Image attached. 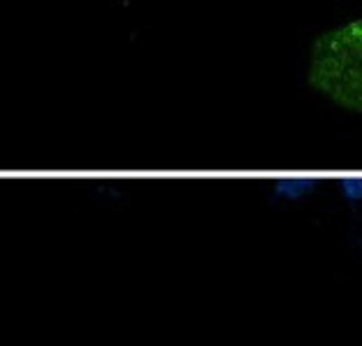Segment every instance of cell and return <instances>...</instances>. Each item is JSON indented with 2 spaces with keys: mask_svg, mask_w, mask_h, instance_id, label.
I'll use <instances>...</instances> for the list:
<instances>
[{
  "mask_svg": "<svg viewBox=\"0 0 362 346\" xmlns=\"http://www.w3.org/2000/svg\"><path fill=\"white\" fill-rule=\"evenodd\" d=\"M309 81L337 105L362 112V21L316 40Z\"/></svg>",
  "mask_w": 362,
  "mask_h": 346,
  "instance_id": "obj_1",
  "label": "cell"
},
{
  "mask_svg": "<svg viewBox=\"0 0 362 346\" xmlns=\"http://www.w3.org/2000/svg\"><path fill=\"white\" fill-rule=\"evenodd\" d=\"M344 188L351 197H362V179L356 181H344Z\"/></svg>",
  "mask_w": 362,
  "mask_h": 346,
  "instance_id": "obj_2",
  "label": "cell"
}]
</instances>
